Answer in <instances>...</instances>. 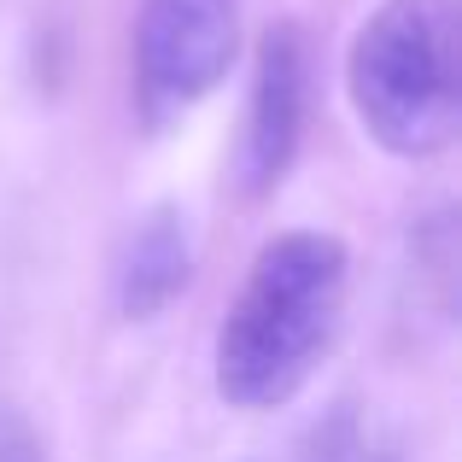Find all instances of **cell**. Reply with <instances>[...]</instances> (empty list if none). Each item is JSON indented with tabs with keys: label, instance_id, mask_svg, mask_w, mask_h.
Masks as SVG:
<instances>
[{
	"label": "cell",
	"instance_id": "6da1fadb",
	"mask_svg": "<svg viewBox=\"0 0 462 462\" xmlns=\"http://www.w3.org/2000/svg\"><path fill=\"white\" fill-rule=\"evenodd\" d=\"M351 293V258L322 228L275 235L252 258L217 328V393L240 410H275L305 393L328 357Z\"/></svg>",
	"mask_w": 462,
	"mask_h": 462
},
{
	"label": "cell",
	"instance_id": "7a4b0ae2",
	"mask_svg": "<svg viewBox=\"0 0 462 462\" xmlns=\"http://www.w3.org/2000/svg\"><path fill=\"white\" fill-rule=\"evenodd\" d=\"M357 124L398 158H433L457 141L462 65L451 0H381L346 53Z\"/></svg>",
	"mask_w": 462,
	"mask_h": 462
},
{
	"label": "cell",
	"instance_id": "3957f363",
	"mask_svg": "<svg viewBox=\"0 0 462 462\" xmlns=\"http://www.w3.org/2000/svg\"><path fill=\"white\" fill-rule=\"evenodd\" d=\"M240 47L235 0H147L135 18V94L152 124L181 117L228 77Z\"/></svg>",
	"mask_w": 462,
	"mask_h": 462
},
{
	"label": "cell",
	"instance_id": "277c9868",
	"mask_svg": "<svg viewBox=\"0 0 462 462\" xmlns=\"http://www.w3.org/2000/svg\"><path fill=\"white\" fill-rule=\"evenodd\" d=\"M305 112H310V47L299 23H270L258 42V65H252V100L235 158L246 199H263L282 188V176L299 158V141H305Z\"/></svg>",
	"mask_w": 462,
	"mask_h": 462
},
{
	"label": "cell",
	"instance_id": "5b68a950",
	"mask_svg": "<svg viewBox=\"0 0 462 462\" xmlns=\"http://www.w3.org/2000/svg\"><path fill=\"white\" fill-rule=\"evenodd\" d=\"M188 275H193L188 235H181V223L170 211H158L129 235V252L117 263V305H124V316L147 322L188 287Z\"/></svg>",
	"mask_w": 462,
	"mask_h": 462
},
{
	"label": "cell",
	"instance_id": "8992f818",
	"mask_svg": "<svg viewBox=\"0 0 462 462\" xmlns=\"http://www.w3.org/2000/svg\"><path fill=\"white\" fill-rule=\"evenodd\" d=\"M305 462H393V451L369 433L357 410H334L328 421H316Z\"/></svg>",
	"mask_w": 462,
	"mask_h": 462
},
{
	"label": "cell",
	"instance_id": "52a82bcc",
	"mask_svg": "<svg viewBox=\"0 0 462 462\" xmlns=\"http://www.w3.org/2000/svg\"><path fill=\"white\" fill-rule=\"evenodd\" d=\"M0 462H47L42 433H35L18 410H0Z\"/></svg>",
	"mask_w": 462,
	"mask_h": 462
}]
</instances>
